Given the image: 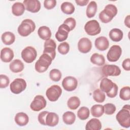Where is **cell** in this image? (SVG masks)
<instances>
[{"instance_id": "cell-1", "label": "cell", "mask_w": 130, "mask_h": 130, "mask_svg": "<svg viewBox=\"0 0 130 130\" xmlns=\"http://www.w3.org/2000/svg\"><path fill=\"white\" fill-rule=\"evenodd\" d=\"M100 89L106 93L107 95L110 98L115 97L118 92V86L115 83L107 78H103L100 84Z\"/></svg>"}, {"instance_id": "cell-2", "label": "cell", "mask_w": 130, "mask_h": 130, "mask_svg": "<svg viewBox=\"0 0 130 130\" xmlns=\"http://www.w3.org/2000/svg\"><path fill=\"white\" fill-rule=\"evenodd\" d=\"M119 124L122 127L128 128L130 126V109L129 105H125L116 115Z\"/></svg>"}, {"instance_id": "cell-3", "label": "cell", "mask_w": 130, "mask_h": 130, "mask_svg": "<svg viewBox=\"0 0 130 130\" xmlns=\"http://www.w3.org/2000/svg\"><path fill=\"white\" fill-rule=\"evenodd\" d=\"M117 13V9L116 7L113 4H108L100 13L99 18L102 22L107 23L113 19Z\"/></svg>"}, {"instance_id": "cell-4", "label": "cell", "mask_w": 130, "mask_h": 130, "mask_svg": "<svg viewBox=\"0 0 130 130\" xmlns=\"http://www.w3.org/2000/svg\"><path fill=\"white\" fill-rule=\"evenodd\" d=\"M36 28L35 22L30 19L23 20L18 27V32L22 37H26L32 32Z\"/></svg>"}, {"instance_id": "cell-5", "label": "cell", "mask_w": 130, "mask_h": 130, "mask_svg": "<svg viewBox=\"0 0 130 130\" xmlns=\"http://www.w3.org/2000/svg\"><path fill=\"white\" fill-rule=\"evenodd\" d=\"M52 60L53 59L50 55L46 53H43L35 63L36 71L40 73L46 71Z\"/></svg>"}, {"instance_id": "cell-6", "label": "cell", "mask_w": 130, "mask_h": 130, "mask_svg": "<svg viewBox=\"0 0 130 130\" xmlns=\"http://www.w3.org/2000/svg\"><path fill=\"white\" fill-rule=\"evenodd\" d=\"M84 29L86 34L89 36H95L101 31L99 22L96 20H91L87 22L84 25Z\"/></svg>"}, {"instance_id": "cell-7", "label": "cell", "mask_w": 130, "mask_h": 130, "mask_svg": "<svg viewBox=\"0 0 130 130\" xmlns=\"http://www.w3.org/2000/svg\"><path fill=\"white\" fill-rule=\"evenodd\" d=\"M21 57L26 63H31L36 58L37 52L35 48L31 46H27L22 50L21 53Z\"/></svg>"}, {"instance_id": "cell-8", "label": "cell", "mask_w": 130, "mask_h": 130, "mask_svg": "<svg viewBox=\"0 0 130 130\" xmlns=\"http://www.w3.org/2000/svg\"><path fill=\"white\" fill-rule=\"evenodd\" d=\"M26 83L24 79L16 78L10 85L11 91L14 94H19L24 91L26 87Z\"/></svg>"}, {"instance_id": "cell-9", "label": "cell", "mask_w": 130, "mask_h": 130, "mask_svg": "<svg viewBox=\"0 0 130 130\" xmlns=\"http://www.w3.org/2000/svg\"><path fill=\"white\" fill-rule=\"evenodd\" d=\"M61 93V87L57 85H53L47 89L46 95L50 101L55 102L59 99Z\"/></svg>"}, {"instance_id": "cell-10", "label": "cell", "mask_w": 130, "mask_h": 130, "mask_svg": "<svg viewBox=\"0 0 130 130\" xmlns=\"http://www.w3.org/2000/svg\"><path fill=\"white\" fill-rule=\"evenodd\" d=\"M122 49L119 45H114L111 47L107 54V58L110 62H116L119 59Z\"/></svg>"}, {"instance_id": "cell-11", "label": "cell", "mask_w": 130, "mask_h": 130, "mask_svg": "<svg viewBox=\"0 0 130 130\" xmlns=\"http://www.w3.org/2000/svg\"><path fill=\"white\" fill-rule=\"evenodd\" d=\"M47 103L44 97L41 95H37L30 105V109L34 111H39L45 108Z\"/></svg>"}, {"instance_id": "cell-12", "label": "cell", "mask_w": 130, "mask_h": 130, "mask_svg": "<svg viewBox=\"0 0 130 130\" xmlns=\"http://www.w3.org/2000/svg\"><path fill=\"white\" fill-rule=\"evenodd\" d=\"M103 75L107 76H118L121 74L119 67L115 64L104 65L102 70Z\"/></svg>"}, {"instance_id": "cell-13", "label": "cell", "mask_w": 130, "mask_h": 130, "mask_svg": "<svg viewBox=\"0 0 130 130\" xmlns=\"http://www.w3.org/2000/svg\"><path fill=\"white\" fill-rule=\"evenodd\" d=\"M78 85V81L74 77L67 76L62 81L63 88L68 91H72L76 89Z\"/></svg>"}, {"instance_id": "cell-14", "label": "cell", "mask_w": 130, "mask_h": 130, "mask_svg": "<svg viewBox=\"0 0 130 130\" xmlns=\"http://www.w3.org/2000/svg\"><path fill=\"white\" fill-rule=\"evenodd\" d=\"M56 43L53 39H50L46 40L44 43V49L43 50V53L48 54L53 60L56 55Z\"/></svg>"}, {"instance_id": "cell-15", "label": "cell", "mask_w": 130, "mask_h": 130, "mask_svg": "<svg viewBox=\"0 0 130 130\" xmlns=\"http://www.w3.org/2000/svg\"><path fill=\"white\" fill-rule=\"evenodd\" d=\"M23 4L27 11L33 13L38 12L41 7V3L38 0H24Z\"/></svg>"}, {"instance_id": "cell-16", "label": "cell", "mask_w": 130, "mask_h": 130, "mask_svg": "<svg viewBox=\"0 0 130 130\" xmlns=\"http://www.w3.org/2000/svg\"><path fill=\"white\" fill-rule=\"evenodd\" d=\"M69 27L64 23L61 24L58 28V30L55 34V38L58 42H63L65 41L68 37L70 31Z\"/></svg>"}, {"instance_id": "cell-17", "label": "cell", "mask_w": 130, "mask_h": 130, "mask_svg": "<svg viewBox=\"0 0 130 130\" xmlns=\"http://www.w3.org/2000/svg\"><path fill=\"white\" fill-rule=\"evenodd\" d=\"M92 48L91 41L87 38H82L79 40L78 43V49L82 53L89 52Z\"/></svg>"}, {"instance_id": "cell-18", "label": "cell", "mask_w": 130, "mask_h": 130, "mask_svg": "<svg viewBox=\"0 0 130 130\" xmlns=\"http://www.w3.org/2000/svg\"><path fill=\"white\" fill-rule=\"evenodd\" d=\"M14 57L13 51L10 48L5 47L1 51V59L4 62H10Z\"/></svg>"}, {"instance_id": "cell-19", "label": "cell", "mask_w": 130, "mask_h": 130, "mask_svg": "<svg viewBox=\"0 0 130 130\" xmlns=\"http://www.w3.org/2000/svg\"><path fill=\"white\" fill-rule=\"evenodd\" d=\"M94 45L98 50L100 51H105L109 47V42L106 37L102 36L95 39Z\"/></svg>"}, {"instance_id": "cell-20", "label": "cell", "mask_w": 130, "mask_h": 130, "mask_svg": "<svg viewBox=\"0 0 130 130\" xmlns=\"http://www.w3.org/2000/svg\"><path fill=\"white\" fill-rule=\"evenodd\" d=\"M15 121L19 126H22L26 125L28 121L29 118L27 115L24 112H19L15 116Z\"/></svg>"}, {"instance_id": "cell-21", "label": "cell", "mask_w": 130, "mask_h": 130, "mask_svg": "<svg viewBox=\"0 0 130 130\" xmlns=\"http://www.w3.org/2000/svg\"><path fill=\"white\" fill-rule=\"evenodd\" d=\"M59 122L58 115L54 112H49L46 118V125L49 126H55Z\"/></svg>"}, {"instance_id": "cell-22", "label": "cell", "mask_w": 130, "mask_h": 130, "mask_svg": "<svg viewBox=\"0 0 130 130\" xmlns=\"http://www.w3.org/2000/svg\"><path fill=\"white\" fill-rule=\"evenodd\" d=\"M10 70L13 73H19L22 71L24 68L23 63L18 59L13 60L9 64Z\"/></svg>"}, {"instance_id": "cell-23", "label": "cell", "mask_w": 130, "mask_h": 130, "mask_svg": "<svg viewBox=\"0 0 130 130\" xmlns=\"http://www.w3.org/2000/svg\"><path fill=\"white\" fill-rule=\"evenodd\" d=\"M102 128V123L97 118H92L89 120L85 126L86 130H100Z\"/></svg>"}, {"instance_id": "cell-24", "label": "cell", "mask_w": 130, "mask_h": 130, "mask_svg": "<svg viewBox=\"0 0 130 130\" xmlns=\"http://www.w3.org/2000/svg\"><path fill=\"white\" fill-rule=\"evenodd\" d=\"M109 36L112 41L114 42H119L122 39L123 34L122 31L120 29L115 28L110 31Z\"/></svg>"}, {"instance_id": "cell-25", "label": "cell", "mask_w": 130, "mask_h": 130, "mask_svg": "<svg viewBox=\"0 0 130 130\" xmlns=\"http://www.w3.org/2000/svg\"><path fill=\"white\" fill-rule=\"evenodd\" d=\"M38 34L41 39L46 41L50 39L51 37V31L50 28L46 26L40 27L38 30Z\"/></svg>"}, {"instance_id": "cell-26", "label": "cell", "mask_w": 130, "mask_h": 130, "mask_svg": "<svg viewBox=\"0 0 130 130\" xmlns=\"http://www.w3.org/2000/svg\"><path fill=\"white\" fill-rule=\"evenodd\" d=\"M1 39L3 43L5 45H10L15 42V36L12 32L6 31L2 34Z\"/></svg>"}, {"instance_id": "cell-27", "label": "cell", "mask_w": 130, "mask_h": 130, "mask_svg": "<svg viewBox=\"0 0 130 130\" xmlns=\"http://www.w3.org/2000/svg\"><path fill=\"white\" fill-rule=\"evenodd\" d=\"M25 8L23 4L20 2L15 3L12 7V12L16 16L22 15L25 11Z\"/></svg>"}, {"instance_id": "cell-28", "label": "cell", "mask_w": 130, "mask_h": 130, "mask_svg": "<svg viewBox=\"0 0 130 130\" xmlns=\"http://www.w3.org/2000/svg\"><path fill=\"white\" fill-rule=\"evenodd\" d=\"M90 61L94 64L98 66L104 65L105 63V59L102 54L97 53H93L90 57Z\"/></svg>"}, {"instance_id": "cell-29", "label": "cell", "mask_w": 130, "mask_h": 130, "mask_svg": "<svg viewBox=\"0 0 130 130\" xmlns=\"http://www.w3.org/2000/svg\"><path fill=\"white\" fill-rule=\"evenodd\" d=\"M97 11V4L95 1H91L86 8V14L88 18H92L96 14Z\"/></svg>"}, {"instance_id": "cell-30", "label": "cell", "mask_w": 130, "mask_h": 130, "mask_svg": "<svg viewBox=\"0 0 130 130\" xmlns=\"http://www.w3.org/2000/svg\"><path fill=\"white\" fill-rule=\"evenodd\" d=\"M90 112L94 117H100L102 116L104 113V106L101 105H94L90 109Z\"/></svg>"}, {"instance_id": "cell-31", "label": "cell", "mask_w": 130, "mask_h": 130, "mask_svg": "<svg viewBox=\"0 0 130 130\" xmlns=\"http://www.w3.org/2000/svg\"><path fill=\"white\" fill-rule=\"evenodd\" d=\"M62 119L66 124L71 125L74 123L76 120V115L72 112L67 111L63 113L62 115Z\"/></svg>"}, {"instance_id": "cell-32", "label": "cell", "mask_w": 130, "mask_h": 130, "mask_svg": "<svg viewBox=\"0 0 130 130\" xmlns=\"http://www.w3.org/2000/svg\"><path fill=\"white\" fill-rule=\"evenodd\" d=\"M61 10L63 13L70 15L73 14L75 11V7L70 2H65L61 5Z\"/></svg>"}, {"instance_id": "cell-33", "label": "cell", "mask_w": 130, "mask_h": 130, "mask_svg": "<svg viewBox=\"0 0 130 130\" xmlns=\"http://www.w3.org/2000/svg\"><path fill=\"white\" fill-rule=\"evenodd\" d=\"M80 105V100L77 96H74L70 98L67 102V105L71 110L77 109Z\"/></svg>"}, {"instance_id": "cell-34", "label": "cell", "mask_w": 130, "mask_h": 130, "mask_svg": "<svg viewBox=\"0 0 130 130\" xmlns=\"http://www.w3.org/2000/svg\"><path fill=\"white\" fill-rule=\"evenodd\" d=\"M93 98L96 102L103 103L105 100L106 96L102 90L98 88L93 92Z\"/></svg>"}, {"instance_id": "cell-35", "label": "cell", "mask_w": 130, "mask_h": 130, "mask_svg": "<svg viewBox=\"0 0 130 130\" xmlns=\"http://www.w3.org/2000/svg\"><path fill=\"white\" fill-rule=\"evenodd\" d=\"M90 114L89 109L86 107H81L77 111V116L82 120L87 119Z\"/></svg>"}, {"instance_id": "cell-36", "label": "cell", "mask_w": 130, "mask_h": 130, "mask_svg": "<svg viewBox=\"0 0 130 130\" xmlns=\"http://www.w3.org/2000/svg\"><path fill=\"white\" fill-rule=\"evenodd\" d=\"M61 72L56 69H54L51 70L49 72V77L51 80L54 82L59 81L61 78Z\"/></svg>"}, {"instance_id": "cell-37", "label": "cell", "mask_w": 130, "mask_h": 130, "mask_svg": "<svg viewBox=\"0 0 130 130\" xmlns=\"http://www.w3.org/2000/svg\"><path fill=\"white\" fill-rule=\"evenodd\" d=\"M119 97L123 101H128L130 99V87L124 86L120 91Z\"/></svg>"}, {"instance_id": "cell-38", "label": "cell", "mask_w": 130, "mask_h": 130, "mask_svg": "<svg viewBox=\"0 0 130 130\" xmlns=\"http://www.w3.org/2000/svg\"><path fill=\"white\" fill-rule=\"evenodd\" d=\"M57 50L59 53L61 54L65 55L67 54L70 50L69 44L66 42H62L59 44L57 47Z\"/></svg>"}, {"instance_id": "cell-39", "label": "cell", "mask_w": 130, "mask_h": 130, "mask_svg": "<svg viewBox=\"0 0 130 130\" xmlns=\"http://www.w3.org/2000/svg\"><path fill=\"white\" fill-rule=\"evenodd\" d=\"M104 112L107 115H112L116 110L115 106L112 103H107L105 104L104 105Z\"/></svg>"}, {"instance_id": "cell-40", "label": "cell", "mask_w": 130, "mask_h": 130, "mask_svg": "<svg viewBox=\"0 0 130 130\" xmlns=\"http://www.w3.org/2000/svg\"><path fill=\"white\" fill-rule=\"evenodd\" d=\"M10 83L9 78L5 75L1 74L0 75V88H5L7 87Z\"/></svg>"}, {"instance_id": "cell-41", "label": "cell", "mask_w": 130, "mask_h": 130, "mask_svg": "<svg viewBox=\"0 0 130 130\" xmlns=\"http://www.w3.org/2000/svg\"><path fill=\"white\" fill-rule=\"evenodd\" d=\"M63 23L67 25L70 28V30L74 29L76 25L75 19L73 17H69L67 18L63 22Z\"/></svg>"}, {"instance_id": "cell-42", "label": "cell", "mask_w": 130, "mask_h": 130, "mask_svg": "<svg viewBox=\"0 0 130 130\" xmlns=\"http://www.w3.org/2000/svg\"><path fill=\"white\" fill-rule=\"evenodd\" d=\"M48 113H49L48 111H42L39 114L38 116V119L40 123L44 125H46V118Z\"/></svg>"}, {"instance_id": "cell-43", "label": "cell", "mask_w": 130, "mask_h": 130, "mask_svg": "<svg viewBox=\"0 0 130 130\" xmlns=\"http://www.w3.org/2000/svg\"><path fill=\"white\" fill-rule=\"evenodd\" d=\"M56 5L55 0H46L44 2V6L47 10L53 9Z\"/></svg>"}, {"instance_id": "cell-44", "label": "cell", "mask_w": 130, "mask_h": 130, "mask_svg": "<svg viewBox=\"0 0 130 130\" xmlns=\"http://www.w3.org/2000/svg\"><path fill=\"white\" fill-rule=\"evenodd\" d=\"M122 66L123 69L125 71H129L130 70V59L129 58L125 59L122 63Z\"/></svg>"}, {"instance_id": "cell-45", "label": "cell", "mask_w": 130, "mask_h": 130, "mask_svg": "<svg viewBox=\"0 0 130 130\" xmlns=\"http://www.w3.org/2000/svg\"><path fill=\"white\" fill-rule=\"evenodd\" d=\"M76 3L80 6H84L88 4L89 1L88 0H76Z\"/></svg>"}, {"instance_id": "cell-46", "label": "cell", "mask_w": 130, "mask_h": 130, "mask_svg": "<svg viewBox=\"0 0 130 130\" xmlns=\"http://www.w3.org/2000/svg\"><path fill=\"white\" fill-rule=\"evenodd\" d=\"M125 25L128 28L130 27V15H127L124 20Z\"/></svg>"}]
</instances>
